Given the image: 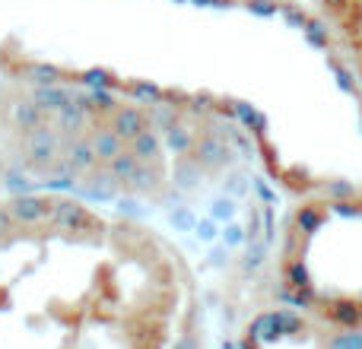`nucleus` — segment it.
Instances as JSON below:
<instances>
[{
    "label": "nucleus",
    "mask_w": 362,
    "mask_h": 349,
    "mask_svg": "<svg viewBox=\"0 0 362 349\" xmlns=\"http://www.w3.org/2000/svg\"><path fill=\"white\" fill-rule=\"evenodd\" d=\"M187 254L124 206L0 194V349H197Z\"/></svg>",
    "instance_id": "nucleus-1"
},
{
    "label": "nucleus",
    "mask_w": 362,
    "mask_h": 349,
    "mask_svg": "<svg viewBox=\"0 0 362 349\" xmlns=\"http://www.w3.org/2000/svg\"><path fill=\"white\" fill-rule=\"evenodd\" d=\"M289 302L353 327L362 321V191L299 203L280 242Z\"/></svg>",
    "instance_id": "nucleus-2"
},
{
    "label": "nucleus",
    "mask_w": 362,
    "mask_h": 349,
    "mask_svg": "<svg viewBox=\"0 0 362 349\" xmlns=\"http://www.w3.org/2000/svg\"><path fill=\"white\" fill-rule=\"evenodd\" d=\"M321 10L337 29L340 45L346 48L362 83V0H321Z\"/></svg>",
    "instance_id": "nucleus-3"
}]
</instances>
